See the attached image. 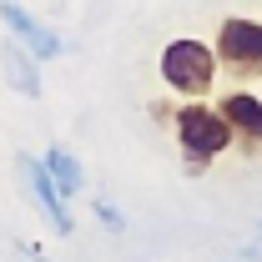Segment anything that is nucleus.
<instances>
[{
  "mask_svg": "<svg viewBox=\"0 0 262 262\" xmlns=\"http://www.w3.org/2000/svg\"><path fill=\"white\" fill-rule=\"evenodd\" d=\"M171 126H177V141L187 151V171H207L212 157H222L232 146V126L222 116V106H202V101H187L171 111Z\"/></svg>",
  "mask_w": 262,
  "mask_h": 262,
  "instance_id": "f257e3e1",
  "label": "nucleus"
},
{
  "mask_svg": "<svg viewBox=\"0 0 262 262\" xmlns=\"http://www.w3.org/2000/svg\"><path fill=\"white\" fill-rule=\"evenodd\" d=\"M40 162H46V171L56 177V187H61L66 196H76L81 187H86V171H81V162H76V157H71L66 146H51V151H46Z\"/></svg>",
  "mask_w": 262,
  "mask_h": 262,
  "instance_id": "6e6552de",
  "label": "nucleus"
},
{
  "mask_svg": "<svg viewBox=\"0 0 262 262\" xmlns=\"http://www.w3.org/2000/svg\"><path fill=\"white\" fill-rule=\"evenodd\" d=\"M242 257H247V262H262V237H247V242H242Z\"/></svg>",
  "mask_w": 262,
  "mask_h": 262,
  "instance_id": "9d476101",
  "label": "nucleus"
},
{
  "mask_svg": "<svg viewBox=\"0 0 262 262\" xmlns=\"http://www.w3.org/2000/svg\"><path fill=\"white\" fill-rule=\"evenodd\" d=\"M222 116L232 126V141L247 157H262V101L252 91H227L222 96Z\"/></svg>",
  "mask_w": 262,
  "mask_h": 262,
  "instance_id": "423d86ee",
  "label": "nucleus"
},
{
  "mask_svg": "<svg viewBox=\"0 0 262 262\" xmlns=\"http://www.w3.org/2000/svg\"><path fill=\"white\" fill-rule=\"evenodd\" d=\"M0 20H5V35H15V40H20V46H26V51L35 56V61H56V56L66 51V40H61V35H56V31H46V26L35 20L31 10H20L15 0H0Z\"/></svg>",
  "mask_w": 262,
  "mask_h": 262,
  "instance_id": "20e7f679",
  "label": "nucleus"
},
{
  "mask_svg": "<svg viewBox=\"0 0 262 262\" xmlns=\"http://www.w3.org/2000/svg\"><path fill=\"white\" fill-rule=\"evenodd\" d=\"M162 81L177 91V96L202 101L207 91H212V81H217V51L202 46V40H192V35L166 40V51H162Z\"/></svg>",
  "mask_w": 262,
  "mask_h": 262,
  "instance_id": "f03ea898",
  "label": "nucleus"
},
{
  "mask_svg": "<svg viewBox=\"0 0 262 262\" xmlns=\"http://www.w3.org/2000/svg\"><path fill=\"white\" fill-rule=\"evenodd\" d=\"M20 177L31 182V196H35V207L46 212V222L61 232V237H71V232H76V222H71V207H66V192L56 187V177L46 171V162L20 157Z\"/></svg>",
  "mask_w": 262,
  "mask_h": 262,
  "instance_id": "39448f33",
  "label": "nucleus"
},
{
  "mask_svg": "<svg viewBox=\"0 0 262 262\" xmlns=\"http://www.w3.org/2000/svg\"><path fill=\"white\" fill-rule=\"evenodd\" d=\"M91 207H96V217H101V222H106V227H111V232H121V227H126V217H121V212H116L111 202H101V196H96Z\"/></svg>",
  "mask_w": 262,
  "mask_h": 262,
  "instance_id": "1a4fd4ad",
  "label": "nucleus"
},
{
  "mask_svg": "<svg viewBox=\"0 0 262 262\" xmlns=\"http://www.w3.org/2000/svg\"><path fill=\"white\" fill-rule=\"evenodd\" d=\"M0 66H5L10 91H20V96L40 101V71H35V56L15 40V35H5V40H0Z\"/></svg>",
  "mask_w": 262,
  "mask_h": 262,
  "instance_id": "0eeeda50",
  "label": "nucleus"
},
{
  "mask_svg": "<svg viewBox=\"0 0 262 262\" xmlns=\"http://www.w3.org/2000/svg\"><path fill=\"white\" fill-rule=\"evenodd\" d=\"M217 66H227L237 81H257L262 76V20H247V15H232L217 31Z\"/></svg>",
  "mask_w": 262,
  "mask_h": 262,
  "instance_id": "7ed1b4c3",
  "label": "nucleus"
}]
</instances>
